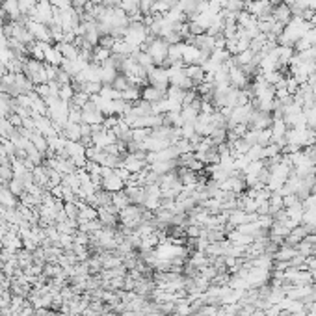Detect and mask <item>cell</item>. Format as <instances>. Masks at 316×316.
<instances>
[{"label": "cell", "mask_w": 316, "mask_h": 316, "mask_svg": "<svg viewBox=\"0 0 316 316\" xmlns=\"http://www.w3.org/2000/svg\"><path fill=\"white\" fill-rule=\"evenodd\" d=\"M143 212H145L143 207H139V205H129L127 208L119 210L117 218H119V222H121L123 227L134 231V229L143 222Z\"/></svg>", "instance_id": "6da1fadb"}, {"label": "cell", "mask_w": 316, "mask_h": 316, "mask_svg": "<svg viewBox=\"0 0 316 316\" xmlns=\"http://www.w3.org/2000/svg\"><path fill=\"white\" fill-rule=\"evenodd\" d=\"M168 48H170V45H168L162 38L147 39L145 52L151 56V60H153L154 65H164V62L168 60Z\"/></svg>", "instance_id": "7a4b0ae2"}, {"label": "cell", "mask_w": 316, "mask_h": 316, "mask_svg": "<svg viewBox=\"0 0 316 316\" xmlns=\"http://www.w3.org/2000/svg\"><path fill=\"white\" fill-rule=\"evenodd\" d=\"M26 77L32 80V84H46L48 82V78H46V71H45V65L43 62H38V60H26L24 62V71H23Z\"/></svg>", "instance_id": "3957f363"}, {"label": "cell", "mask_w": 316, "mask_h": 316, "mask_svg": "<svg viewBox=\"0 0 316 316\" xmlns=\"http://www.w3.org/2000/svg\"><path fill=\"white\" fill-rule=\"evenodd\" d=\"M52 15H54V8L50 6V0H39V2H36V8L32 9L28 19L48 26L52 23Z\"/></svg>", "instance_id": "277c9868"}, {"label": "cell", "mask_w": 316, "mask_h": 316, "mask_svg": "<svg viewBox=\"0 0 316 316\" xmlns=\"http://www.w3.org/2000/svg\"><path fill=\"white\" fill-rule=\"evenodd\" d=\"M147 82L153 86V88H158V90H168L170 88V77H168V69L162 67V65H154L147 71Z\"/></svg>", "instance_id": "5b68a950"}, {"label": "cell", "mask_w": 316, "mask_h": 316, "mask_svg": "<svg viewBox=\"0 0 316 316\" xmlns=\"http://www.w3.org/2000/svg\"><path fill=\"white\" fill-rule=\"evenodd\" d=\"M271 125H273V116H271V112L255 110L247 127H249V129H255V131H264V129H270Z\"/></svg>", "instance_id": "8992f818"}, {"label": "cell", "mask_w": 316, "mask_h": 316, "mask_svg": "<svg viewBox=\"0 0 316 316\" xmlns=\"http://www.w3.org/2000/svg\"><path fill=\"white\" fill-rule=\"evenodd\" d=\"M26 28H28V32L32 34L34 41H45V43H50V41H52L50 30H48L46 24H41V23L32 21V19H26Z\"/></svg>", "instance_id": "52a82bcc"}, {"label": "cell", "mask_w": 316, "mask_h": 316, "mask_svg": "<svg viewBox=\"0 0 316 316\" xmlns=\"http://www.w3.org/2000/svg\"><path fill=\"white\" fill-rule=\"evenodd\" d=\"M229 84L232 88H238V90H244L249 84V77H247L244 69L234 65V67H229Z\"/></svg>", "instance_id": "ba28073f"}, {"label": "cell", "mask_w": 316, "mask_h": 316, "mask_svg": "<svg viewBox=\"0 0 316 316\" xmlns=\"http://www.w3.org/2000/svg\"><path fill=\"white\" fill-rule=\"evenodd\" d=\"M166 91L168 90H158V88H153V86H147L141 90V99L149 102V104H154V102H160V100L166 99Z\"/></svg>", "instance_id": "9c48e42d"}, {"label": "cell", "mask_w": 316, "mask_h": 316, "mask_svg": "<svg viewBox=\"0 0 316 316\" xmlns=\"http://www.w3.org/2000/svg\"><path fill=\"white\" fill-rule=\"evenodd\" d=\"M271 17H273V21H277V23L286 26V24L290 23V19H292V11H290V8L283 2V4H279V6H273Z\"/></svg>", "instance_id": "30bf717a"}, {"label": "cell", "mask_w": 316, "mask_h": 316, "mask_svg": "<svg viewBox=\"0 0 316 316\" xmlns=\"http://www.w3.org/2000/svg\"><path fill=\"white\" fill-rule=\"evenodd\" d=\"M2 9L4 15L9 21H19L21 19V9H19V0H2Z\"/></svg>", "instance_id": "8fae6325"}, {"label": "cell", "mask_w": 316, "mask_h": 316, "mask_svg": "<svg viewBox=\"0 0 316 316\" xmlns=\"http://www.w3.org/2000/svg\"><path fill=\"white\" fill-rule=\"evenodd\" d=\"M296 255H298V249H296V247L283 244V246H279L277 249H275V253H273V261L288 262V261H292Z\"/></svg>", "instance_id": "7c38bea8"}, {"label": "cell", "mask_w": 316, "mask_h": 316, "mask_svg": "<svg viewBox=\"0 0 316 316\" xmlns=\"http://www.w3.org/2000/svg\"><path fill=\"white\" fill-rule=\"evenodd\" d=\"M177 166V160H164V162H153L149 164V170L154 171V173H158V175H166V173H171V171H175Z\"/></svg>", "instance_id": "4fadbf2b"}, {"label": "cell", "mask_w": 316, "mask_h": 316, "mask_svg": "<svg viewBox=\"0 0 316 316\" xmlns=\"http://www.w3.org/2000/svg\"><path fill=\"white\" fill-rule=\"evenodd\" d=\"M45 63L46 65H54V67H60L63 63V56L62 52L56 48V45H50L45 50Z\"/></svg>", "instance_id": "5bb4252c"}, {"label": "cell", "mask_w": 316, "mask_h": 316, "mask_svg": "<svg viewBox=\"0 0 316 316\" xmlns=\"http://www.w3.org/2000/svg\"><path fill=\"white\" fill-rule=\"evenodd\" d=\"M56 48L62 52L63 60H77L80 50L78 46H75V43H56Z\"/></svg>", "instance_id": "9a60e30c"}, {"label": "cell", "mask_w": 316, "mask_h": 316, "mask_svg": "<svg viewBox=\"0 0 316 316\" xmlns=\"http://www.w3.org/2000/svg\"><path fill=\"white\" fill-rule=\"evenodd\" d=\"M184 71H186V75H188V78L192 80L193 84H197V82H205L207 73H205V69H203L201 65H186Z\"/></svg>", "instance_id": "2e32d148"}, {"label": "cell", "mask_w": 316, "mask_h": 316, "mask_svg": "<svg viewBox=\"0 0 316 316\" xmlns=\"http://www.w3.org/2000/svg\"><path fill=\"white\" fill-rule=\"evenodd\" d=\"M0 205L6 208H15L17 205V197L11 193L9 188H6V184L0 186Z\"/></svg>", "instance_id": "e0dca14e"}, {"label": "cell", "mask_w": 316, "mask_h": 316, "mask_svg": "<svg viewBox=\"0 0 316 316\" xmlns=\"http://www.w3.org/2000/svg\"><path fill=\"white\" fill-rule=\"evenodd\" d=\"M112 205H114V207H116V210L119 212V210L127 208L129 205H132V203H131V199H129L127 192H125V190H121V192L112 193Z\"/></svg>", "instance_id": "ac0fdd59"}, {"label": "cell", "mask_w": 316, "mask_h": 316, "mask_svg": "<svg viewBox=\"0 0 316 316\" xmlns=\"http://www.w3.org/2000/svg\"><path fill=\"white\" fill-rule=\"evenodd\" d=\"M247 158L253 162V160H266V153H264V145H251L249 151L246 154Z\"/></svg>", "instance_id": "d6986e66"}, {"label": "cell", "mask_w": 316, "mask_h": 316, "mask_svg": "<svg viewBox=\"0 0 316 316\" xmlns=\"http://www.w3.org/2000/svg\"><path fill=\"white\" fill-rule=\"evenodd\" d=\"M75 88H73V84H63L60 86V93H58V97L62 100H65V102H71L73 100V97H75Z\"/></svg>", "instance_id": "ffe728a7"}, {"label": "cell", "mask_w": 316, "mask_h": 316, "mask_svg": "<svg viewBox=\"0 0 316 316\" xmlns=\"http://www.w3.org/2000/svg\"><path fill=\"white\" fill-rule=\"evenodd\" d=\"M34 8H36V0H19V9H21V17H24V21L28 19Z\"/></svg>", "instance_id": "44dd1931"}, {"label": "cell", "mask_w": 316, "mask_h": 316, "mask_svg": "<svg viewBox=\"0 0 316 316\" xmlns=\"http://www.w3.org/2000/svg\"><path fill=\"white\" fill-rule=\"evenodd\" d=\"M112 86H114V88H116L117 91H125V90H127V88H131V86H134L131 82V80H129V78L125 77V75H117L116 77V80H114V82H112Z\"/></svg>", "instance_id": "7402d4cb"}, {"label": "cell", "mask_w": 316, "mask_h": 316, "mask_svg": "<svg viewBox=\"0 0 316 316\" xmlns=\"http://www.w3.org/2000/svg\"><path fill=\"white\" fill-rule=\"evenodd\" d=\"M63 212H65V216L69 218V220H77L78 218V212H80V208H78V203H65L63 205Z\"/></svg>", "instance_id": "603a6c76"}, {"label": "cell", "mask_w": 316, "mask_h": 316, "mask_svg": "<svg viewBox=\"0 0 316 316\" xmlns=\"http://www.w3.org/2000/svg\"><path fill=\"white\" fill-rule=\"evenodd\" d=\"M301 224L311 225V227H316V207H311V208H307V210H305Z\"/></svg>", "instance_id": "cb8c5ba5"}, {"label": "cell", "mask_w": 316, "mask_h": 316, "mask_svg": "<svg viewBox=\"0 0 316 316\" xmlns=\"http://www.w3.org/2000/svg\"><path fill=\"white\" fill-rule=\"evenodd\" d=\"M149 134H151V129H132V141L134 143H141Z\"/></svg>", "instance_id": "d4e9b609"}, {"label": "cell", "mask_w": 316, "mask_h": 316, "mask_svg": "<svg viewBox=\"0 0 316 316\" xmlns=\"http://www.w3.org/2000/svg\"><path fill=\"white\" fill-rule=\"evenodd\" d=\"M13 179V170L9 164H0V181L4 182H9Z\"/></svg>", "instance_id": "484cf974"}, {"label": "cell", "mask_w": 316, "mask_h": 316, "mask_svg": "<svg viewBox=\"0 0 316 316\" xmlns=\"http://www.w3.org/2000/svg\"><path fill=\"white\" fill-rule=\"evenodd\" d=\"M303 112H305V117H307V127L315 131L316 129V104L307 110H303Z\"/></svg>", "instance_id": "4316f807"}, {"label": "cell", "mask_w": 316, "mask_h": 316, "mask_svg": "<svg viewBox=\"0 0 316 316\" xmlns=\"http://www.w3.org/2000/svg\"><path fill=\"white\" fill-rule=\"evenodd\" d=\"M50 6L54 9H58V11H65V9L73 8L71 0H50Z\"/></svg>", "instance_id": "83f0119b"}, {"label": "cell", "mask_w": 316, "mask_h": 316, "mask_svg": "<svg viewBox=\"0 0 316 316\" xmlns=\"http://www.w3.org/2000/svg\"><path fill=\"white\" fill-rule=\"evenodd\" d=\"M117 39L114 38V36H110V34H106V36H100L99 39V45L104 46V48H108V50H112V46L116 45Z\"/></svg>", "instance_id": "f1b7e54d"}, {"label": "cell", "mask_w": 316, "mask_h": 316, "mask_svg": "<svg viewBox=\"0 0 316 316\" xmlns=\"http://www.w3.org/2000/svg\"><path fill=\"white\" fill-rule=\"evenodd\" d=\"M71 80L73 78L69 77V73H65L63 69H58V75H56V82L60 86H63V84H71Z\"/></svg>", "instance_id": "f546056e"}, {"label": "cell", "mask_w": 316, "mask_h": 316, "mask_svg": "<svg viewBox=\"0 0 316 316\" xmlns=\"http://www.w3.org/2000/svg\"><path fill=\"white\" fill-rule=\"evenodd\" d=\"M298 203H301V201L298 199L296 193H290V195H285V197H283V205H285V208L294 207V205H298Z\"/></svg>", "instance_id": "4dcf8cb0"}, {"label": "cell", "mask_w": 316, "mask_h": 316, "mask_svg": "<svg viewBox=\"0 0 316 316\" xmlns=\"http://www.w3.org/2000/svg\"><path fill=\"white\" fill-rule=\"evenodd\" d=\"M303 38H305V39L309 41V43H311V46L316 45V26H313L311 30H307V34H305Z\"/></svg>", "instance_id": "1f68e13d"}, {"label": "cell", "mask_w": 316, "mask_h": 316, "mask_svg": "<svg viewBox=\"0 0 316 316\" xmlns=\"http://www.w3.org/2000/svg\"><path fill=\"white\" fill-rule=\"evenodd\" d=\"M305 268L307 270H316V255H311V257H307V262H305Z\"/></svg>", "instance_id": "d6a6232c"}, {"label": "cell", "mask_w": 316, "mask_h": 316, "mask_svg": "<svg viewBox=\"0 0 316 316\" xmlns=\"http://www.w3.org/2000/svg\"><path fill=\"white\" fill-rule=\"evenodd\" d=\"M292 316H307V311H300V313H296V315Z\"/></svg>", "instance_id": "836d02e7"}, {"label": "cell", "mask_w": 316, "mask_h": 316, "mask_svg": "<svg viewBox=\"0 0 316 316\" xmlns=\"http://www.w3.org/2000/svg\"><path fill=\"white\" fill-rule=\"evenodd\" d=\"M311 193H316V182H315V186L311 188Z\"/></svg>", "instance_id": "e575fe53"}]
</instances>
